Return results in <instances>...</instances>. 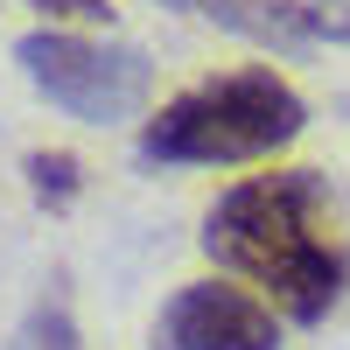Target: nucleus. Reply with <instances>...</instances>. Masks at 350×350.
Listing matches in <instances>:
<instances>
[{
  "instance_id": "nucleus-1",
  "label": "nucleus",
  "mask_w": 350,
  "mask_h": 350,
  "mask_svg": "<svg viewBox=\"0 0 350 350\" xmlns=\"http://www.w3.org/2000/svg\"><path fill=\"white\" fill-rule=\"evenodd\" d=\"M203 252L224 273H245L287 323H323L343 295V252L323 239L315 168H273L231 183L203 211Z\"/></svg>"
},
{
  "instance_id": "nucleus-3",
  "label": "nucleus",
  "mask_w": 350,
  "mask_h": 350,
  "mask_svg": "<svg viewBox=\"0 0 350 350\" xmlns=\"http://www.w3.org/2000/svg\"><path fill=\"white\" fill-rule=\"evenodd\" d=\"M14 64L49 105H64L70 120H92V126L133 120V112L148 105V77H154L133 42H98V36H70V28L21 36Z\"/></svg>"
},
{
  "instance_id": "nucleus-8",
  "label": "nucleus",
  "mask_w": 350,
  "mask_h": 350,
  "mask_svg": "<svg viewBox=\"0 0 350 350\" xmlns=\"http://www.w3.org/2000/svg\"><path fill=\"white\" fill-rule=\"evenodd\" d=\"M308 14L329 42H350V0H308Z\"/></svg>"
},
{
  "instance_id": "nucleus-6",
  "label": "nucleus",
  "mask_w": 350,
  "mask_h": 350,
  "mask_svg": "<svg viewBox=\"0 0 350 350\" xmlns=\"http://www.w3.org/2000/svg\"><path fill=\"white\" fill-rule=\"evenodd\" d=\"M14 343L21 350H77V323H70V308L56 301V295H42L36 308H28V323H21Z\"/></svg>"
},
{
  "instance_id": "nucleus-2",
  "label": "nucleus",
  "mask_w": 350,
  "mask_h": 350,
  "mask_svg": "<svg viewBox=\"0 0 350 350\" xmlns=\"http://www.w3.org/2000/svg\"><path fill=\"white\" fill-rule=\"evenodd\" d=\"M308 126V105L273 70H224L175 92L148 126H140V161L154 168H231L267 161Z\"/></svg>"
},
{
  "instance_id": "nucleus-7",
  "label": "nucleus",
  "mask_w": 350,
  "mask_h": 350,
  "mask_svg": "<svg viewBox=\"0 0 350 350\" xmlns=\"http://www.w3.org/2000/svg\"><path fill=\"white\" fill-rule=\"evenodd\" d=\"M28 8H42L49 21H112L105 0H28Z\"/></svg>"
},
{
  "instance_id": "nucleus-5",
  "label": "nucleus",
  "mask_w": 350,
  "mask_h": 350,
  "mask_svg": "<svg viewBox=\"0 0 350 350\" xmlns=\"http://www.w3.org/2000/svg\"><path fill=\"white\" fill-rule=\"evenodd\" d=\"M28 189H36V203L64 211V203L84 189V168H77V154H64V148H36V154H28Z\"/></svg>"
},
{
  "instance_id": "nucleus-4",
  "label": "nucleus",
  "mask_w": 350,
  "mask_h": 350,
  "mask_svg": "<svg viewBox=\"0 0 350 350\" xmlns=\"http://www.w3.org/2000/svg\"><path fill=\"white\" fill-rule=\"evenodd\" d=\"M154 350H280L273 301H252L224 280H189L154 323Z\"/></svg>"
}]
</instances>
